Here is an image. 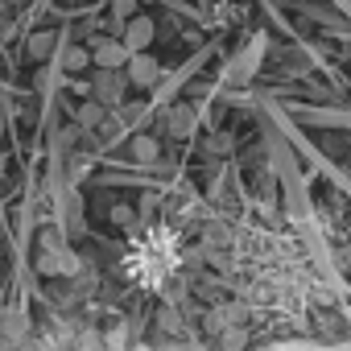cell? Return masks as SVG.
<instances>
[{"mask_svg": "<svg viewBox=\"0 0 351 351\" xmlns=\"http://www.w3.org/2000/svg\"><path fill=\"white\" fill-rule=\"evenodd\" d=\"M42 277H79L83 273V261L62 244L58 232H42V252H38V265H34Z\"/></svg>", "mask_w": 351, "mask_h": 351, "instance_id": "obj_1", "label": "cell"}, {"mask_svg": "<svg viewBox=\"0 0 351 351\" xmlns=\"http://www.w3.org/2000/svg\"><path fill=\"white\" fill-rule=\"evenodd\" d=\"M124 91H128L124 66H95V99H99L104 108H120Z\"/></svg>", "mask_w": 351, "mask_h": 351, "instance_id": "obj_2", "label": "cell"}, {"mask_svg": "<svg viewBox=\"0 0 351 351\" xmlns=\"http://www.w3.org/2000/svg\"><path fill=\"white\" fill-rule=\"evenodd\" d=\"M124 75H128V87L149 91V87H157V79H161V62H157L149 50H136V54H128Z\"/></svg>", "mask_w": 351, "mask_h": 351, "instance_id": "obj_3", "label": "cell"}, {"mask_svg": "<svg viewBox=\"0 0 351 351\" xmlns=\"http://www.w3.org/2000/svg\"><path fill=\"white\" fill-rule=\"evenodd\" d=\"M165 132H169V136H178V141H186V136L199 132V112H195L191 99H178V104H169V108H165Z\"/></svg>", "mask_w": 351, "mask_h": 351, "instance_id": "obj_4", "label": "cell"}, {"mask_svg": "<svg viewBox=\"0 0 351 351\" xmlns=\"http://www.w3.org/2000/svg\"><path fill=\"white\" fill-rule=\"evenodd\" d=\"M120 38H124V46H128V54L149 50V46H153V38H157V21H153V17H145V13H132V17L124 21Z\"/></svg>", "mask_w": 351, "mask_h": 351, "instance_id": "obj_5", "label": "cell"}, {"mask_svg": "<svg viewBox=\"0 0 351 351\" xmlns=\"http://www.w3.org/2000/svg\"><path fill=\"white\" fill-rule=\"evenodd\" d=\"M124 62H128L124 38H112V34L91 38V66H124Z\"/></svg>", "mask_w": 351, "mask_h": 351, "instance_id": "obj_6", "label": "cell"}, {"mask_svg": "<svg viewBox=\"0 0 351 351\" xmlns=\"http://www.w3.org/2000/svg\"><path fill=\"white\" fill-rule=\"evenodd\" d=\"M132 161L136 165H157V157H161V141L153 136V132H141V136H132Z\"/></svg>", "mask_w": 351, "mask_h": 351, "instance_id": "obj_7", "label": "cell"}, {"mask_svg": "<svg viewBox=\"0 0 351 351\" xmlns=\"http://www.w3.org/2000/svg\"><path fill=\"white\" fill-rule=\"evenodd\" d=\"M54 46H58V34H54V29H38V34H29V42H25V50H29V58H34V62L50 58V54H54Z\"/></svg>", "mask_w": 351, "mask_h": 351, "instance_id": "obj_8", "label": "cell"}, {"mask_svg": "<svg viewBox=\"0 0 351 351\" xmlns=\"http://www.w3.org/2000/svg\"><path fill=\"white\" fill-rule=\"evenodd\" d=\"M104 120H108V108H104L99 99H83V104H79V112H75V124H79V128H87V132H91V128H99Z\"/></svg>", "mask_w": 351, "mask_h": 351, "instance_id": "obj_9", "label": "cell"}, {"mask_svg": "<svg viewBox=\"0 0 351 351\" xmlns=\"http://www.w3.org/2000/svg\"><path fill=\"white\" fill-rule=\"evenodd\" d=\"M62 66H66L71 75H75V71H87V66H91V46H66Z\"/></svg>", "mask_w": 351, "mask_h": 351, "instance_id": "obj_10", "label": "cell"}, {"mask_svg": "<svg viewBox=\"0 0 351 351\" xmlns=\"http://www.w3.org/2000/svg\"><path fill=\"white\" fill-rule=\"evenodd\" d=\"M132 13H141V0H112V21H128Z\"/></svg>", "mask_w": 351, "mask_h": 351, "instance_id": "obj_11", "label": "cell"}, {"mask_svg": "<svg viewBox=\"0 0 351 351\" xmlns=\"http://www.w3.org/2000/svg\"><path fill=\"white\" fill-rule=\"evenodd\" d=\"M112 223H116V228H132V223H136V211H132L128 203H116V207H112Z\"/></svg>", "mask_w": 351, "mask_h": 351, "instance_id": "obj_12", "label": "cell"}, {"mask_svg": "<svg viewBox=\"0 0 351 351\" xmlns=\"http://www.w3.org/2000/svg\"><path fill=\"white\" fill-rule=\"evenodd\" d=\"M157 326L173 335V330H182V318H178V314H173V310H161V314H157Z\"/></svg>", "mask_w": 351, "mask_h": 351, "instance_id": "obj_13", "label": "cell"}, {"mask_svg": "<svg viewBox=\"0 0 351 351\" xmlns=\"http://www.w3.org/2000/svg\"><path fill=\"white\" fill-rule=\"evenodd\" d=\"M207 149H211V153H228V149H232V136H228V132H215V136L207 141Z\"/></svg>", "mask_w": 351, "mask_h": 351, "instance_id": "obj_14", "label": "cell"}, {"mask_svg": "<svg viewBox=\"0 0 351 351\" xmlns=\"http://www.w3.org/2000/svg\"><path fill=\"white\" fill-rule=\"evenodd\" d=\"M141 5H153V0H141Z\"/></svg>", "mask_w": 351, "mask_h": 351, "instance_id": "obj_15", "label": "cell"}, {"mask_svg": "<svg viewBox=\"0 0 351 351\" xmlns=\"http://www.w3.org/2000/svg\"><path fill=\"white\" fill-rule=\"evenodd\" d=\"M347 54H351V46H347Z\"/></svg>", "mask_w": 351, "mask_h": 351, "instance_id": "obj_16", "label": "cell"}]
</instances>
